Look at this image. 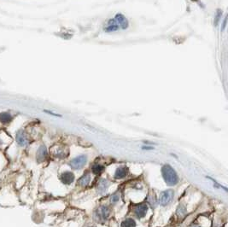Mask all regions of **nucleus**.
<instances>
[{"label": "nucleus", "instance_id": "f257e3e1", "mask_svg": "<svg viewBox=\"0 0 228 227\" xmlns=\"http://www.w3.org/2000/svg\"><path fill=\"white\" fill-rule=\"evenodd\" d=\"M162 174H163V179L167 185L174 186L176 185L179 182V177L176 173V171L168 164H166L162 168Z\"/></svg>", "mask_w": 228, "mask_h": 227}, {"label": "nucleus", "instance_id": "f03ea898", "mask_svg": "<svg viewBox=\"0 0 228 227\" xmlns=\"http://www.w3.org/2000/svg\"><path fill=\"white\" fill-rule=\"evenodd\" d=\"M110 215V208L108 206L99 207L94 213V219L98 222H104L109 219Z\"/></svg>", "mask_w": 228, "mask_h": 227}, {"label": "nucleus", "instance_id": "7ed1b4c3", "mask_svg": "<svg viewBox=\"0 0 228 227\" xmlns=\"http://www.w3.org/2000/svg\"><path fill=\"white\" fill-rule=\"evenodd\" d=\"M174 197V191H172V190H167V191H163L161 193L159 199H158V202L162 206H167L172 202Z\"/></svg>", "mask_w": 228, "mask_h": 227}, {"label": "nucleus", "instance_id": "20e7f679", "mask_svg": "<svg viewBox=\"0 0 228 227\" xmlns=\"http://www.w3.org/2000/svg\"><path fill=\"white\" fill-rule=\"evenodd\" d=\"M87 162V155H80L77 156L75 158H74L69 162V166H71L74 169H80L82 168Z\"/></svg>", "mask_w": 228, "mask_h": 227}, {"label": "nucleus", "instance_id": "39448f33", "mask_svg": "<svg viewBox=\"0 0 228 227\" xmlns=\"http://www.w3.org/2000/svg\"><path fill=\"white\" fill-rule=\"evenodd\" d=\"M15 140H16V143L22 147L27 146L28 144V137H27V135L25 132V131H23V130H19L16 132Z\"/></svg>", "mask_w": 228, "mask_h": 227}, {"label": "nucleus", "instance_id": "423d86ee", "mask_svg": "<svg viewBox=\"0 0 228 227\" xmlns=\"http://www.w3.org/2000/svg\"><path fill=\"white\" fill-rule=\"evenodd\" d=\"M147 211H148V205L145 204V203H141V204L135 206V208L133 209L134 214L138 219L144 218L146 215Z\"/></svg>", "mask_w": 228, "mask_h": 227}, {"label": "nucleus", "instance_id": "0eeeda50", "mask_svg": "<svg viewBox=\"0 0 228 227\" xmlns=\"http://www.w3.org/2000/svg\"><path fill=\"white\" fill-rule=\"evenodd\" d=\"M60 179L62 181V184L69 185V184H72L74 180V174L71 172H64L61 174Z\"/></svg>", "mask_w": 228, "mask_h": 227}, {"label": "nucleus", "instance_id": "6e6552de", "mask_svg": "<svg viewBox=\"0 0 228 227\" xmlns=\"http://www.w3.org/2000/svg\"><path fill=\"white\" fill-rule=\"evenodd\" d=\"M47 149L44 145H41L40 146V148L38 149L37 150V155H36V159L38 162H43L46 157H47Z\"/></svg>", "mask_w": 228, "mask_h": 227}, {"label": "nucleus", "instance_id": "1a4fd4ad", "mask_svg": "<svg viewBox=\"0 0 228 227\" xmlns=\"http://www.w3.org/2000/svg\"><path fill=\"white\" fill-rule=\"evenodd\" d=\"M115 21L116 22V23L121 27L122 29H127L128 27V21L127 19L122 14H117L115 16Z\"/></svg>", "mask_w": 228, "mask_h": 227}, {"label": "nucleus", "instance_id": "9d476101", "mask_svg": "<svg viewBox=\"0 0 228 227\" xmlns=\"http://www.w3.org/2000/svg\"><path fill=\"white\" fill-rule=\"evenodd\" d=\"M127 168L126 166H120L116 169L115 173V179H121L127 176Z\"/></svg>", "mask_w": 228, "mask_h": 227}, {"label": "nucleus", "instance_id": "9b49d317", "mask_svg": "<svg viewBox=\"0 0 228 227\" xmlns=\"http://www.w3.org/2000/svg\"><path fill=\"white\" fill-rule=\"evenodd\" d=\"M109 187V182L107 179H103L98 182V191L100 194H103L107 191V189Z\"/></svg>", "mask_w": 228, "mask_h": 227}, {"label": "nucleus", "instance_id": "f8f14e48", "mask_svg": "<svg viewBox=\"0 0 228 227\" xmlns=\"http://www.w3.org/2000/svg\"><path fill=\"white\" fill-rule=\"evenodd\" d=\"M108 24H109V26L104 28L105 32H115V31H117L120 29V26L116 23L115 19H110L108 22Z\"/></svg>", "mask_w": 228, "mask_h": 227}, {"label": "nucleus", "instance_id": "ddd939ff", "mask_svg": "<svg viewBox=\"0 0 228 227\" xmlns=\"http://www.w3.org/2000/svg\"><path fill=\"white\" fill-rule=\"evenodd\" d=\"M91 181V175L89 173L84 174L83 176L80 178L79 181H78V184L80 185L81 187H86L88 184H90Z\"/></svg>", "mask_w": 228, "mask_h": 227}, {"label": "nucleus", "instance_id": "4468645a", "mask_svg": "<svg viewBox=\"0 0 228 227\" xmlns=\"http://www.w3.org/2000/svg\"><path fill=\"white\" fill-rule=\"evenodd\" d=\"M12 120V116L11 114H9L7 112H3L0 113V122L3 124H8Z\"/></svg>", "mask_w": 228, "mask_h": 227}, {"label": "nucleus", "instance_id": "2eb2a0df", "mask_svg": "<svg viewBox=\"0 0 228 227\" xmlns=\"http://www.w3.org/2000/svg\"><path fill=\"white\" fill-rule=\"evenodd\" d=\"M186 213H187V209L185 208V206L182 205H179L178 207L177 210H176V214H177V216L179 218H183V217H185L186 215Z\"/></svg>", "mask_w": 228, "mask_h": 227}, {"label": "nucleus", "instance_id": "dca6fc26", "mask_svg": "<svg viewBox=\"0 0 228 227\" xmlns=\"http://www.w3.org/2000/svg\"><path fill=\"white\" fill-rule=\"evenodd\" d=\"M120 227H136V222L133 219H126L121 222Z\"/></svg>", "mask_w": 228, "mask_h": 227}, {"label": "nucleus", "instance_id": "f3484780", "mask_svg": "<svg viewBox=\"0 0 228 227\" xmlns=\"http://www.w3.org/2000/svg\"><path fill=\"white\" fill-rule=\"evenodd\" d=\"M103 169H104V167L102 166V165H100V164H95L91 167V172L95 175H98V174L103 173Z\"/></svg>", "mask_w": 228, "mask_h": 227}, {"label": "nucleus", "instance_id": "a211bd4d", "mask_svg": "<svg viewBox=\"0 0 228 227\" xmlns=\"http://www.w3.org/2000/svg\"><path fill=\"white\" fill-rule=\"evenodd\" d=\"M68 154H69V152H68V150H65V149L59 148L57 149V151L55 153V155L57 158H65L66 156L68 155Z\"/></svg>", "mask_w": 228, "mask_h": 227}, {"label": "nucleus", "instance_id": "6ab92c4d", "mask_svg": "<svg viewBox=\"0 0 228 227\" xmlns=\"http://www.w3.org/2000/svg\"><path fill=\"white\" fill-rule=\"evenodd\" d=\"M148 203L151 206L152 208H155L156 206V203H157V201H156V197H155V195H150L148 198Z\"/></svg>", "mask_w": 228, "mask_h": 227}, {"label": "nucleus", "instance_id": "aec40b11", "mask_svg": "<svg viewBox=\"0 0 228 227\" xmlns=\"http://www.w3.org/2000/svg\"><path fill=\"white\" fill-rule=\"evenodd\" d=\"M119 200H120L119 193H115V194L112 195L111 197H110V202H111L112 204H116V202H119Z\"/></svg>", "mask_w": 228, "mask_h": 227}, {"label": "nucleus", "instance_id": "412c9836", "mask_svg": "<svg viewBox=\"0 0 228 227\" xmlns=\"http://www.w3.org/2000/svg\"><path fill=\"white\" fill-rule=\"evenodd\" d=\"M221 15H222V11H221V10H218L217 14L215 15V18H214V25L215 26H218L219 22L221 21Z\"/></svg>", "mask_w": 228, "mask_h": 227}, {"label": "nucleus", "instance_id": "4be33fe9", "mask_svg": "<svg viewBox=\"0 0 228 227\" xmlns=\"http://www.w3.org/2000/svg\"><path fill=\"white\" fill-rule=\"evenodd\" d=\"M44 113H46V114H49V115H51V116H56V117H62L61 115H58V114H56V113H53V112L51 111H49V110H44Z\"/></svg>", "mask_w": 228, "mask_h": 227}, {"label": "nucleus", "instance_id": "5701e85b", "mask_svg": "<svg viewBox=\"0 0 228 227\" xmlns=\"http://www.w3.org/2000/svg\"><path fill=\"white\" fill-rule=\"evenodd\" d=\"M226 22H227V17L226 16L224 19V22H223V24H222V28H221V31L223 32L226 28Z\"/></svg>", "mask_w": 228, "mask_h": 227}, {"label": "nucleus", "instance_id": "b1692460", "mask_svg": "<svg viewBox=\"0 0 228 227\" xmlns=\"http://www.w3.org/2000/svg\"><path fill=\"white\" fill-rule=\"evenodd\" d=\"M143 149H152L153 148H152V147H147V146H146V147H143Z\"/></svg>", "mask_w": 228, "mask_h": 227}, {"label": "nucleus", "instance_id": "393cba45", "mask_svg": "<svg viewBox=\"0 0 228 227\" xmlns=\"http://www.w3.org/2000/svg\"><path fill=\"white\" fill-rule=\"evenodd\" d=\"M192 227H201V226H199V225H193V226Z\"/></svg>", "mask_w": 228, "mask_h": 227}, {"label": "nucleus", "instance_id": "a878e982", "mask_svg": "<svg viewBox=\"0 0 228 227\" xmlns=\"http://www.w3.org/2000/svg\"><path fill=\"white\" fill-rule=\"evenodd\" d=\"M89 227H95V226H89Z\"/></svg>", "mask_w": 228, "mask_h": 227}]
</instances>
